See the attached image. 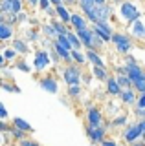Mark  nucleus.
I'll list each match as a JSON object with an SVG mask.
<instances>
[{"instance_id": "nucleus-1", "label": "nucleus", "mask_w": 145, "mask_h": 146, "mask_svg": "<svg viewBox=\"0 0 145 146\" xmlns=\"http://www.w3.org/2000/svg\"><path fill=\"white\" fill-rule=\"evenodd\" d=\"M142 17H143V13H142V9L138 7V2H136V0H123V2L119 4L117 18H119L125 26L132 24L134 20H138V18H142Z\"/></svg>"}, {"instance_id": "nucleus-2", "label": "nucleus", "mask_w": 145, "mask_h": 146, "mask_svg": "<svg viewBox=\"0 0 145 146\" xmlns=\"http://www.w3.org/2000/svg\"><path fill=\"white\" fill-rule=\"evenodd\" d=\"M132 40L134 38L129 35V31H116L114 36H112V42L110 44H114L116 53L129 55L130 51H132V48H134V42H132Z\"/></svg>"}, {"instance_id": "nucleus-3", "label": "nucleus", "mask_w": 145, "mask_h": 146, "mask_svg": "<svg viewBox=\"0 0 145 146\" xmlns=\"http://www.w3.org/2000/svg\"><path fill=\"white\" fill-rule=\"evenodd\" d=\"M62 80L66 82V86L81 84V80H83L81 66H77V64H66V66L62 68Z\"/></svg>"}, {"instance_id": "nucleus-4", "label": "nucleus", "mask_w": 145, "mask_h": 146, "mask_svg": "<svg viewBox=\"0 0 145 146\" xmlns=\"http://www.w3.org/2000/svg\"><path fill=\"white\" fill-rule=\"evenodd\" d=\"M52 55H50L48 49L44 48H39L37 51H35V57H33V68L35 71H44L50 68V64H52Z\"/></svg>"}, {"instance_id": "nucleus-5", "label": "nucleus", "mask_w": 145, "mask_h": 146, "mask_svg": "<svg viewBox=\"0 0 145 146\" xmlns=\"http://www.w3.org/2000/svg\"><path fill=\"white\" fill-rule=\"evenodd\" d=\"M87 124L88 126H105V117H103V111L94 104H88L87 106Z\"/></svg>"}, {"instance_id": "nucleus-6", "label": "nucleus", "mask_w": 145, "mask_h": 146, "mask_svg": "<svg viewBox=\"0 0 145 146\" xmlns=\"http://www.w3.org/2000/svg\"><path fill=\"white\" fill-rule=\"evenodd\" d=\"M92 29L96 31L103 40H105V44L112 42V36H114V33L117 31L114 26H110V22H97V24L92 26Z\"/></svg>"}, {"instance_id": "nucleus-7", "label": "nucleus", "mask_w": 145, "mask_h": 146, "mask_svg": "<svg viewBox=\"0 0 145 146\" xmlns=\"http://www.w3.org/2000/svg\"><path fill=\"white\" fill-rule=\"evenodd\" d=\"M142 135H143V131L140 130V126H138V122H132V124H129L125 128V131H123V141L127 144H134L136 141H142Z\"/></svg>"}, {"instance_id": "nucleus-8", "label": "nucleus", "mask_w": 145, "mask_h": 146, "mask_svg": "<svg viewBox=\"0 0 145 146\" xmlns=\"http://www.w3.org/2000/svg\"><path fill=\"white\" fill-rule=\"evenodd\" d=\"M127 29H129V35L132 36L134 40H142V42H145V22H143V18L134 20L132 24L127 26Z\"/></svg>"}, {"instance_id": "nucleus-9", "label": "nucleus", "mask_w": 145, "mask_h": 146, "mask_svg": "<svg viewBox=\"0 0 145 146\" xmlns=\"http://www.w3.org/2000/svg\"><path fill=\"white\" fill-rule=\"evenodd\" d=\"M87 135L90 137L92 143L101 144L107 139V126H88L87 124Z\"/></svg>"}, {"instance_id": "nucleus-10", "label": "nucleus", "mask_w": 145, "mask_h": 146, "mask_svg": "<svg viewBox=\"0 0 145 146\" xmlns=\"http://www.w3.org/2000/svg\"><path fill=\"white\" fill-rule=\"evenodd\" d=\"M39 86H40V90L48 91V93H52V95L59 93V82H57L55 77H52V75H46V77H42V79H39Z\"/></svg>"}, {"instance_id": "nucleus-11", "label": "nucleus", "mask_w": 145, "mask_h": 146, "mask_svg": "<svg viewBox=\"0 0 145 146\" xmlns=\"http://www.w3.org/2000/svg\"><path fill=\"white\" fill-rule=\"evenodd\" d=\"M72 29L77 31V29H87L88 27V18L83 15L81 11H74L72 13V22H70Z\"/></svg>"}, {"instance_id": "nucleus-12", "label": "nucleus", "mask_w": 145, "mask_h": 146, "mask_svg": "<svg viewBox=\"0 0 145 146\" xmlns=\"http://www.w3.org/2000/svg\"><path fill=\"white\" fill-rule=\"evenodd\" d=\"M119 99H121V102L125 104V106H136V102H138V95H136V90L134 88H130V90H123L121 91V95H119Z\"/></svg>"}, {"instance_id": "nucleus-13", "label": "nucleus", "mask_w": 145, "mask_h": 146, "mask_svg": "<svg viewBox=\"0 0 145 146\" xmlns=\"http://www.w3.org/2000/svg\"><path fill=\"white\" fill-rule=\"evenodd\" d=\"M125 73L130 77V80H138V79H145V70L140 64H134V66H125Z\"/></svg>"}, {"instance_id": "nucleus-14", "label": "nucleus", "mask_w": 145, "mask_h": 146, "mask_svg": "<svg viewBox=\"0 0 145 146\" xmlns=\"http://www.w3.org/2000/svg\"><path fill=\"white\" fill-rule=\"evenodd\" d=\"M121 91H123V88L119 86V82H117L116 75H112L110 79L107 80V93H108V95H112V97H119Z\"/></svg>"}, {"instance_id": "nucleus-15", "label": "nucleus", "mask_w": 145, "mask_h": 146, "mask_svg": "<svg viewBox=\"0 0 145 146\" xmlns=\"http://www.w3.org/2000/svg\"><path fill=\"white\" fill-rule=\"evenodd\" d=\"M75 33L79 35L81 42H83L85 49H90V46H92V36H94V29L92 27H87V29H77Z\"/></svg>"}, {"instance_id": "nucleus-16", "label": "nucleus", "mask_w": 145, "mask_h": 146, "mask_svg": "<svg viewBox=\"0 0 145 146\" xmlns=\"http://www.w3.org/2000/svg\"><path fill=\"white\" fill-rule=\"evenodd\" d=\"M92 77H94V79H97V80H108V79H110V71H108L107 70V66H92Z\"/></svg>"}, {"instance_id": "nucleus-17", "label": "nucleus", "mask_w": 145, "mask_h": 146, "mask_svg": "<svg viewBox=\"0 0 145 146\" xmlns=\"http://www.w3.org/2000/svg\"><path fill=\"white\" fill-rule=\"evenodd\" d=\"M11 48L17 49V53H19V55H28L30 53V44L26 42V38H13Z\"/></svg>"}, {"instance_id": "nucleus-18", "label": "nucleus", "mask_w": 145, "mask_h": 146, "mask_svg": "<svg viewBox=\"0 0 145 146\" xmlns=\"http://www.w3.org/2000/svg\"><path fill=\"white\" fill-rule=\"evenodd\" d=\"M85 53H87V58H88V62L92 64V66H107L105 60H103V57L99 55V51H94V49H85Z\"/></svg>"}, {"instance_id": "nucleus-19", "label": "nucleus", "mask_w": 145, "mask_h": 146, "mask_svg": "<svg viewBox=\"0 0 145 146\" xmlns=\"http://www.w3.org/2000/svg\"><path fill=\"white\" fill-rule=\"evenodd\" d=\"M11 124L17 126V128H19V130H22V131H26V133H30V135L33 133V126H31L28 121H24L22 117H13V119H11Z\"/></svg>"}, {"instance_id": "nucleus-20", "label": "nucleus", "mask_w": 145, "mask_h": 146, "mask_svg": "<svg viewBox=\"0 0 145 146\" xmlns=\"http://www.w3.org/2000/svg\"><path fill=\"white\" fill-rule=\"evenodd\" d=\"M72 13H74V11H70V7L64 6V4L57 7V18L61 22H64V24H70V22H72Z\"/></svg>"}, {"instance_id": "nucleus-21", "label": "nucleus", "mask_w": 145, "mask_h": 146, "mask_svg": "<svg viewBox=\"0 0 145 146\" xmlns=\"http://www.w3.org/2000/svg\"><path fill=\"white\" fill-rule=\"evenodd\" d=\"M13 33H15L13 26L6 24V22H0V40L2 42H7L9 38H13Z\"/></svg>"}, {"instance_id": "nucleus-22", "label": "nucleus", "mask_w": 145, "mask_h": 146, "mask_svg": "<svg viewBox=\"0 0 145 146\" xmlns=\"http://www.w3.org/2000/svg\"><path fill=\"white\" fill-rule=\"evenodd\" d=\"M72 60H74V64H77V66H85L88 62V58H87V53L83 49H72Z\"/></svg>"}, {"instance_id": "nucleus-23", "label": "nucleus", "mask_w": 145, "mask_h": 146, "mask_svg": "<svg viewBox=\"0 0 145 146\" xmlns=\"http://www.w3.org/2000/svg\"><path fill=\"white\" fill-rule=\"evenodd\" d=\"M40 31H42V35L44 36H46V38H50V40H55L57 38V31H55V27H53V24H52V22H50V24H48V22H44V24L42 26H40Z\"/></svg>"}, {"instance_id": "nucleus-24", "label": "nucleus", "mask_w": 145, "mask_h": 146, "mask_svg": "<svg viewBox=\"0 0 145 146\" xmlns=\"http://www.w3.org/2000/svg\"><path fill=\"white\" fill-rule=\"evenodd\" d=\"M7 133H9V137H11L13 141H17V143H20V141H24L26 137H30V133H26V131L19 130V128L13 126V124H11V128H9V131H7Z\"/></svg>"}, {"instance_id": "nucleus-25", "label": "nucleus", "mask_w": 145, "mask_h": 146, "mask_svg": "<svg viewBox=\"0 0 145 146\" xmlns=\"http://www.w3.org/2000/svg\"><path fill=\"white\" fill-rule=\"evenodd\" d=\"M116 79H117V82H119V86L123 90H130V88H132V80H130L129 75H125V73H116Z\"/></svg>"}, {"instance_id": "nucleus-26", "label": "nucleus", "mask_w": 145, "mask_h": 146, "mask_svg": "<svg viewBox=\"0 0 145 146\" xmlns=\"http://www.w3.org/2000/svg\"><path fill=\"white\" fill-rule=\"evenodd\" d=\"M0 22H6V24H9L15 27L19 24V15H13V13H2L0 15Z\"/></svg>"}, {"instance_id": "nucleus-27", "label": "nucleus", "mask_w": 145, "mask_h": 146, "mask_svg": "<svg viewBox=\"0 0 145 146\" xmlns=\"http://www.w3.org/2000/svg\"><path fill=\"white\" fill-rule=\"evenodd\" d=\"M52 24L53 27H55V31H57V35H68L72 29H68L64 22H61V20H57V18H52Z\"/></svg>"}, {"instance_id": "nucleus-28", "label": "nucleus", "mask_w": 145, "mask_h": 146, "mask_svg": "<svg viewBox=\"0 0 145 146\" xmlns=\"http://www.w3.org/2000/svg\"><path fill=\"white\" fill-rule=\"evenodd\" d=\"M55 44H59V46H62L64 49H68V51H72L74 49V46H72V42H70V38H68V35H59L55 40H53Z\"/></svg>"}, {"instance_id": "nucleus-29", "label": "nucleus", "mask_w": 145, "mask_h": 146, "mask_svg": "<svg viewBox=\"0 0 145 146\" xmlns=\"http://www.w3.org/2000/svg\"><path fill=\"white\" fill-rule=\"evenodd\" d=\"M68 38H70V42H72V46H74V49H83V48H85L83 42H81V38H79V35L75 33L74 29L68 33Z\"/></svg>"}, {"instance_id": "nucleus-30", "label": "nucleus", "mask_w": 145, "mask_h": 146, "mask_svg": "<svg viewBox=\"0 0 145 146\" xmlns=\"http://www.w3.org/2000/svg\"><path fill=\"white\" fill-rule=\"evenodd\" d=\"M110 126H129V115H127V113H123V115L112 117Z\"/></svg>"}, {"instance_id": "nucleus-31", "label": "nucleus", "mask_w": 145, "mask_h": 146, "mask_svg": "<svg viewBox=\"0 0 145 146\" xmlns=\"http://www.w3.org/2000/svg\"><path fill=\"white\" fill-rule=\"evenodd\" d=\"M2 88L4 91H9V93H20V88L15 82H9V80H2Z\"/></svg>"}, {"instance_id": "nucleus-32", "label": "nucleus", "mask_w": 145, "mask_h": 146, "mask_svg": "<svg viewBox=\"0 0 145 146\" xmlns=\"http://www.w3.org/2000/svg\"><path fill=\"white\" fill-rule=\"evenodd\" d=\"M24 11V0H11V13L13 15H19Z\"/></svg>"}, {"instance_id": "nucleus-33", "label": "nucleus", "mask_w": 145, "mask_h": 146, "mask_svg": "<svg viewBox=\"0 0 145 146\" xmlns=\"http://www.w3.org/2000/svg\"><path fill=\"white\" fill-rule=\"evenodd\" d=\"M24 38L30 40V42H37V40H39V31L33 29V27H30V29L24 31Z\"/></svg>"}, {"instance_id": "nucleus-34", "label": "nucleus", "mask_w": 145, "mask_h": 146, "mask_svg": "<svg viewBox=\"0 0 145 146\" xmlns=\"http://www.w3.org/2000/svg\"><path fill=\"white\" fill-rule=\"evenodd\" d=\"M81 84H74V86H68V90H66V93H68V97H72V99H75V97H79L81 95Z\"/></svg>"}, {"instance_id": "nucleus-35", "label": "nucleus", "mask_w": 145, "mask_h": 146, "mask_svg": "<svg viewBox=\"0 0 145 146\" xmlns=\"http://www.w3.org/2000/svg\"><path fill=\"white\" fill-rule=\"evenodd\" d=\"M4 57H6L7 58V60H9V62H13V60H15V58H17V55H19V53H17V49H13V48H6V49H4Z\"/></svg>"}, {"instance_id": "nucleus-36", "label": "nucleus", "mask_w": 145, "mask_h": 146, "mask_svg": "<svg viewBox=\"0 0 145 146\" xmlns=\"http://www.w3.org/2000/svg\"><path fill=\"white\" fill-rule=\"evenodd\" d=\"M132 88L138 91V93H145V79H138L132 82Z\"/></svg>"}, {"instance_id": "nucleus-37", "label": "nucleus", "mask_w": 145, "mask_h": 146, "mask_svg": "<svg viewBox=\"0 0 145 146\" xmlns=\"http://www.w3.org/2000/svg\"><path fill=\"white\" fill-rule=\"evenodd\" d=\"M15 68H17V70H20V71H24V73H30V66L24 62V58H19V60H15Z\"/></svg>"}, {"instance_id": "nucleus-38", "label": "nucleus", "mask_w": 145, "mask_h": 146, "mask_svg": "<svg viewBox=\"0 0 145 146\" xmlns=\"http://www.w3.org/2000/svg\"><path fill=\"white\" fill-rule=\"evenodd\" d=\"M0 13H11V0H2L0 2Z\"/></svg>"}, {"instance_id": "nucleus-39", "label": "nucleus", "mask_w": 145, "mask_h": 146, "mask_svg": "<svg viewBox=\"0 0 145 146\" xmlns=\"http://www.w3.org/2000/svg\"><path fill=\"white\" fill-rule=\"evenodd\" d=\"M17 146H40L37 141H33L31 137H26L24 141H20V143H17Z\"/></svg>"}, {"instance_id": "nucleus-40", "label": "nucleus", "mask_w": 145, "mask_h": 146, "mask_svg": "<svg viewBox=\"0 0 145 146\" xmlns=\"http://www.w3.org/2000/svg\"><path fill=\"white\" fill-rule=\"evenodd\" d=\"M123 62H125V66H134V64H140L138 60H136V57L134 55H125V58H123Z\"/></svg>"}, {"instance_id": "nucleus-41", "label": "nucleus", "mask_w": 145, "mask_h": 146, "mask_svg": "<svg viewBox=\"0 0 145 146\" xmlns=\"http://www.w3.org/2000/svg\"><path fill=\"white\" fill-rule=\"evenodd\" d=\"M134 117L138 119V121L145 119V108H138V106H134Z\"/></svg>"}, {"instance_id": "nucleus-42", "label": "nucleus", "mask_w": 145, "mask_h": 146, "mask_svg": "<svg viewBox=\"0 0 145 146\" xmlns=\"http://www.w3.org/2000/svg\"><path fill=\"white\" fill-rule=\"evenodd\" d=\"M48 7H52V2H50V0H39V9L40 11H46Z\"/></svg>"}, {"instance_id": "nucleus-43", "label": "nucleus", "mask_w": 145, "mask_h": 146, "mask_svg": "<svg viewBox=\"0 0 145 146\" xmlns=\"http://www.w3.org/2000/svg\"><path fill=\"white\" fill-rule=\"evenodd\" d=\"M22 22H30V15H28L26 11L19 13V24H22Z\"/></svg>"}, {"instance_id": "nucleus-44", "label": "nucleus", "mask_w": 145, "mask_h": 146, "mask_svg": "<svg viewBox=\"0 0 145 146\" xmlns=\"http://www.w3.org/2000/svg\"><path fill=\"white\" fill-rule=\"evenodd\" d=\"M138 108H145V93H140L138 95V102H136Z\"/></svg>"}, {"instance_id": "nucleus-45", "label": "nucleus", "mask_w": 145, "mask_h": 146, "mask_svg": "<svg viewBox=\"0 0 145 146\" xmlns=\"http://www.w3.org/2000/svg\"><path fill=\"white\" fill-rule=\"evenodd\" d=\"M7 119V110L4 104H0V121H6Z\"/></svg>"}, {"instance_id": "nucleus-46", "label": "nucleus", "mask_w": 145, "mask_h": 146, "mask_svg": "<svg viewBox=\"0 0 145 146\" xmlns=\"http://www.w3.org/2000/svg\"><path fill=\"white\" fill-rule=\"evenodd\" d=\"M11 124H7L6 121H0V133H4V131H9Z\"/></svg>"}, {"instance_id": "nucleus-47", "label": "nucleus", "mask_w": 145, "mask_h": 146, "mask_svg": "<svg viewBox=\"0 0 145 146\" xmlns=\"http://www.w3.org/2000/svg\"><path fill=\"white\" fill-rule=\"evenodd\" d=\"M136 122H138L140 130L143 131V135H142V141H145V119H142V121H136Z\"/></svg>"}, {"instance_id": "nucleus-48", "label": "nucleus", "mask_w": 145, "mask_h": 146, "mask_svg": "<svg viewBox=\"0 0 145 146\" xmlns=\"http://www.w3.org/2000/svg\"><path fill=\"white\" fill-rule=\"evenodd\" d=\"M101 146H117V143H116L114 139H105V141L101 143Z\"/></svg>"}, {"instance_id": "nucleus-49", "label": "nucleus", "mask_w": 145, "mask_h": 146, "mask_svg": "<svg viewBox=\"0 0 145 146\" xmlns=\"http://www.w3.org/2000/svg\"><path fill=\"white\" fill-rule=\"evenodd\" d=\"M77 4H79V0H64V6H68V7H74Z\"/></svg>"}, {"instance_id": "nucleus-50", "label": "nucleus", "mask_w": 145, "mask_h": 146, "mask_svg": "<svg viewBox=\"0 0 145 146\" xmlns=\"http://www.w3.org/2000/svg\"><path fill=\"white\" fill-rule=\"evenodd\" d=\"M30 7H39V0H24Z\"/></svg>"}, {"instance_id": "nucleus-51", "label": "nucleus", "mask_w": 145, "mask_h": 146, "mask_svg": "<svg viewBox=\"0 0 145 146\" xmlns=\"http://www.w3.org/2000/svg\"><path fill=\"white\" fill-rule=\"evenodd\" d=\"M94 2H96V6H97V7H101V6H107L108 0H94Z\"/></svg>"}, {"instance_id": "nucleus-52", "label": "nucleus", "mask_w": 145, "mask_h": 146, "mask_svg": "<svg viewBox=\"0 0 145 146\" xmlns=\"http://www.w3.org/2000/svg\"><path fill=\"white\" fill-rule=\"evenodd\" d=\"M130 146H145V141H136V143L130 144Z\"/></svg>"}, {"instance_id": "nucleus-53", "label": "nucleus", "mask_w": 145, "mask_h": 146, "mask_svg": "<svg viewBox=\"0 0 145 146\" xmlns=\"http://www.w3.org/2000/svg\"><path fill=\"white\" fill-rule=\"evenodd\" d=\"M83 80H85V84H90V75H83Z\"/></svg>"}, {"instance_id": "nucleus-54", "label": "nucleus", "mask_w": 145, "mask_h": 146, "mask_svg": "<svg viewBox=\"0 0 145 146\" xmlns=\"http://www.w3.org/2000/svg\"><path fill=\"white\" fill-rule=\"evenodd\" d=\"M110 2H114L116 6H117V4H121V2H123V0H110Z\"/></svg>"}]
</instances>
